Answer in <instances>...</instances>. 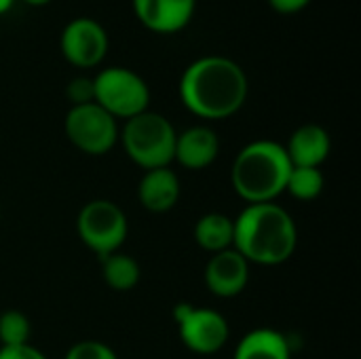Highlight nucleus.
I'll return each mask as SVG.
<instances>
[{
    "label": "nucleus",
    "mask_w": 361,
    "mask_h": 359,
    "mask_svg": "<svg viewBox=\"0 0 361 359\" xmlns=\"http://www.w3.org/2000/svg\"><path fill=\"white\" fill-rule=\"evenodd\" d=\"M292 163L281 144L256 140L239 150L231 169L235 193L247 203H273L286 193Z\"/></svg>",
    "instance_id": "3"
},
{
    "label": "nucleus",
    "mask_w": 361,
    "mask_h": 359,
    "mask_svg": "<svg viewBox=\"0 0 361 359\" xmlns=\"http://www.w3.org/2000/svg\"><path fill=\"white\" fill-rule=\"evenodd\" d=\"M66 95L72 102V106L91 104L93 102V78L78 76V78L70 80L68 87H66Z\"/></svg>",
    "instance_id": "21"
},
{
    "label": "nucleus",
    "mask_w": 361,
    "mask_h": 359,
    "mask_svg": "<svg viewBox=\"0 0 361 359\" xmlns=\"http://www.w3.org/2000/svg\"><path fill=\"white\" fill-rule=\"evenodd\" d=\"M292 167H322L332 150L330 133L315 123L300 125L283 146Z\"/></svg>",
    "instance_id": "13"
},
{
    "label": "nucleus",
    "mask_w": 361,
    "mask_h": 359,
    "mask_svg": "<svg viewBox=\"0 0 361 359\" xmlns=\"http://www.w3.org/2000/svg\"><path fill=\"white\" fill-rule=\"evenodd\" d=\"M102 277L114 292H129L140 284L142 271L135 258L116 252L102 260Z\"/></svg>",
    "instance_id": "17"
},
{
    "label": "nucleus",
    "mask_w": 361,
    "mask_h": 359,
    "mask_svg": "<svg viewBox=\"0 0 361 359\" xmlns=\"http://www.w3.org/2000/svg\"><path fill=\"white\" fill-rule=\"evenodd\" d=\"M173 320L184 347L199 355L218 353L231 334L226 317L214 309L180 303L173 309Z\"/></svg>",
    "instance_id": "8"
},
{
    "label": "nucleus",
    "mask_w": 361,
    "mask_h": 359,
    "mask_svg": "<svg viewBox=\"0 0 361 359\" xmlns=\"http://www.w3.org/2000/svg\"><path fill=\"white\" fill-rule=\"evenodd\" d=\"M197 0H133L135 17L157 34H173L188 25Z\"/></svg>",
    "instance_id": "11"
},
{
    "label": "nucleus",
    "mask_w": 361,
    "mask_h": 359,
    "mask_svg": "<svg viewBox=\"0 0 361 359\" xmlns=\"http://www.w3.org/2000/svg\"><path fill=\"white\" fill-rule=\"evenodd\" d=\"M326 178L322 167H292L286 193L298 201H313L324 193Z\"/></svg>",
    "instance_id": "18"
},
{
    "label": "nucleus",
    "mask_w": 361,
    "mask_h": 359,
    "mask_svg": "<svg viewBox=\"0 0 361 359\" xmlns=\"http://www.w3.org/2000/svg\"><path fill=\"white\" fill-rule=\"evenodd\" d=\"M0 359H47V355L27 343L19 347H0Z\"/></svg>",
    "instance_id": "22"
},
{
    "label": "nucleus",
    "mask_w": 361,
    "mask_h": 359,
    "mask_svg": "<svg viewBox=\"0 0 361 359\" xmlns=\"http://www.w3.org/2000/svg\"><path fill=\"white\" fill-rule=\"evenodd\" d=\"M309 2H311V0H269V4H271L277 13H281V15L298 13V11H302Z\"/></svg>",
    "instance_id": "23"
},
{
    "label": "nucleus",
    "mask_w": 361,
    "mask_h": 359,
    "mask_svg": "<svg viewBox=\"0 0 361 359\" xmlns=\"http://www.w3.org/2000/svg\"><path fill=\"white\" fill-rule=\"evenodd\" d=\"M137 199L144 209L152 214H165L178 205L180 178L171 167L150 169L142 176L137 186Z\"/></svg>",
    "instance_id": "14"
},
{
    "label": "nucleus",
    "mask_w": 361,
    "mask_h": 359,
    "mask_svg": "<svg viewBox=\"0 0 361 359\" xmlns=\"http://www.w3.org/2000/svg\"><path fill=\"white\" fill-rule=\"evenodd\" d=\"M61 53L76 68H95L108 53V34L95 19H72L61 32Z\"/></svg>",
    "instance_id": "9"
},
{
    "label": "nucleus",
    "mask_w": 361,
    "mask_h": 359,
    "mask_svg": "<svg viewBox=\"0 0 361 359\" xmlns=\"http://www.w3.org/2000/svg\"><path fill=\"white\" fill-rule=\"evenodd\" d=\"M76 231L80 241L95 252L102 260L116 254L127 239L129 220L127 214L108 199H95L82 205L76 218Z\"/></svg>",
    "instance_id": "6"
},
{
    "label": "nucleus",
    "mask_w": 361,
    "mask_h": 359,
    "mask_svg": "<svg viewBox=\"0 0 361 359\" xmlns=\"http://www.w3.org/2000/svg\"><path fill=\"white\" fill-rule=\"evenodd\" d=\"M207 290L218 298L239 296L250 281V262L235 250L228 248L224 252L212 254L203 273Z\"/></svg>",
    "instance_id": "10"
},
{
    "label": "nucleus",
    "mask_w": 361,
    "mask_h": 359,
    "mask_svg": "<svg viewBox=\"0 0 361 359\" xmlns=\"http://www.w3.org/2000/svg\"><path fill=\"white\" fill-rule=\"evenodd\" d=\"M233 359H292V345L286 334L273 328H258L239 341Z\"/></svg>",
    "instance_id": "15"
},
{
    "label": "nucleus",
    "mask_w": 361,
    "mask_h": 359,
    "mask_svg": "<svg viewBox=\"0 0 361 359\" xmlns=\"http://www.w3.org/2000/svg\"><path fill=\"white\" fill-rule=\"evenodd\" d=\"M233 239H235V220L220 212H209L201 216L195 224V241L199 243L201 250L209 254H218L233 248Z\"/></svg>",
    "instance_id": "16"
},
{
    "label": "nucleus",
    "mask_w": 361,
    "mask_h": 359,
    "mask_svg": "<svg viewBox=\"0 0 361 359\" xmlns=\"http://www.w3.org/2000/svg\"><path fill=\"white\" fill-rule=\"evenodd\" d=\"M63 129L70 144L91 157H102L110 152L118 142L116 118L110 116L95 102L72 106L66 114Z\"/></svg>",
    "instance_id": "7"
},
{
    "label": "nucleus",
    "mask_w": 361,
    "mask_h": 359,
    "mask_svg": "<svg viewBox=\"0 0 361 359\" xmlns=\"http://www.w3.org/2000/svg\"><path fill=\"white\" fill-rule=\"evenodd\" d=\"M218 154H220L218 133L205 125L188 127L176 138L173 161H178L186 169H192V171L205 169L218 159Z\"/></svg>",
    "instance_id": "12"
},
{
    "label": "nucleus",
    "mask_w": 361,
    "mask_h": 359,
    "mask_svg": "<svg viewBox=\"0 0 361 359\" xmlns=\"http://www.w3.org/2000/svg\"><path fill=\"white\" fill-rule=\"evenodd\" d=\"M13 2H15V0H0V15H4L6 11H11Z\"/></svg>",
    "instance_id": "24"
},
{
    "label": "nucleus",
    "mask_w": 361,
    "mask_h": 359,
    "mask_svg": "<svg viewBox=\"0 0 361 359\" xmlns=\"http://www.w3.org/2000/svg\"><path fill=\"white\" fill-rule=\"evenodd\" d=\"M243 68L222 55L192 61L180 78V99L199 118L220 121L237 114L247 99Z\"/></svg>",
    "instance_id": "1"
},
{
    "label": "nucleus",
    "mask_w": 361,
    "mask_h": 359,
    "mask_svg": "<svg viewBox=\"0 0 361 359\" xmlns=\"http://www.w3.org/2000/svg\"><path fill=\"white\" fill-rule=\"evenodd\" d=\"M63 359H118L116 353L102 341H80L72 345Z\"/></svg>",
    "instance_id": "20"
},
{
    "label": "nucleus",
    "mask_w": 361,
    "mask_h": 359,
    "mask_svg": "<svg viewBox=\"0 0 361 359\" xmlns=\"http://www.w3.org/2000/svg\"><path fill=\"white\" fill-rule=\"evenodd\" d=\"M93 102L114 118H133L148 110L150 89L129 68H106L93 78Z\"/></svg>",
    "instance_id": "5"
},
{
    "label": "nucleus",
    "mask_w": 361,
    "mask_h": 359,
    "mask_svg": "<svg viewBox=\"0 0 361 359\" xmlns=\"http://www.w3.org/2000/svg\"><path fill=\"white\" fill-rule=\"evenodd\" d=\"M298 245V229L288 209L273 203L245 205L235 218L233 248L247 260L262 267L288 262Z\"/></svg>",
    "instance_id": "2"
},
{
    "label": "nucleus",
    "mask_w": 361,
    "mask_h": 359,
    "mask_svg": "<svg viewBox=\"0 0 361 359\" xmlns=\"http://www.w3.org/2000/svg\"><path fill=\"white\" fill-rule=\"evenodd\" d=\"M32 334L30 320L21 311L0 313V347H19L27 345Z\"/></svg>",
    "instance_id": "19"
},
{
    "label": "nucleus",
    "mask_w": 361,
    "mask_h": 359,
    "mask_svg": "<svg viewBox=\"0 0 361 359\" xmlns=\"http://www.w3.org/2000/svg\"><path fill=\"white\" fill-rule=\"evenodd\" d=\"M27 4H32V6H42V4H47V2H51V0H25Z\"/></svg>",
    "instance_id": "25"
},
{
    "label": "nucleus",
    "mask_w": 361,
    "mask_h": 359,
    "mask_svg": "<svg viewBox=\"0 0 361 359\" xmlns=\"http://www.w3.org/2000/svg\"><path fill=\"white\" fill-rule=\"evenodd\" d=\"M176 138L173 125L163 114L148 110L125 121L123 131H118L127 157L144 171L169 167L176 154Z\"/></svg>",
    "instance_id": "4"
}]
</instances>
